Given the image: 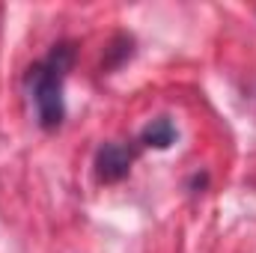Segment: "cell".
Returning <instances> with one entry per match:
<instances>
[{
	"label": "cell",
	"mask_w": 256,
	"mask_h": 253,
	"mask_svg": "<svg viewBox=\"0 0 256 253\" xmlns=\"http://www.w3.org/2000/svg\"><path fill=\"white\" fill-rule=\"evenodd\" d=\"M72 68V48L68 45H54L51 54L36 63L27 74V86H30V98L36 108V120L42 128H57L66 116L63 104V84L66 74Z\"/></svg>",
	"instance_id": "obj_1"
},
{
	"label": "cell",
	"mask_w": 256,
	"mask_h": 253,
	"mask_svg": "<svg viewBox=\"0 0 256 253\" xmlns=\"http://www.w3.org/2000/svg\"><path fill=\"white\" fill-rule=\"evenodd\" d=\"M131 149L126 143H104L98 152H96V176L98 182H120L126 179L128 170H131Z\"/></svg>",
	"instance_id": "obj_2"
},
{
	"label": "cell",
	"mask_w": 256,
	"mask_h": 253,
	"mask_svg": "<svg viewBox=\"0 0 256 253\" xmlns=\"http://www.w3.org/2000/svg\"><path fill=\"white\" fill-rule=\"evenodd\" d=\"M140 140H143L146 146H155V149H167V146H173V140H176V126H173L167 116H158V120H152L149 126L143 128Z\"/></svg>",
	"instance_id": "obj_3"
}]
</instances>
